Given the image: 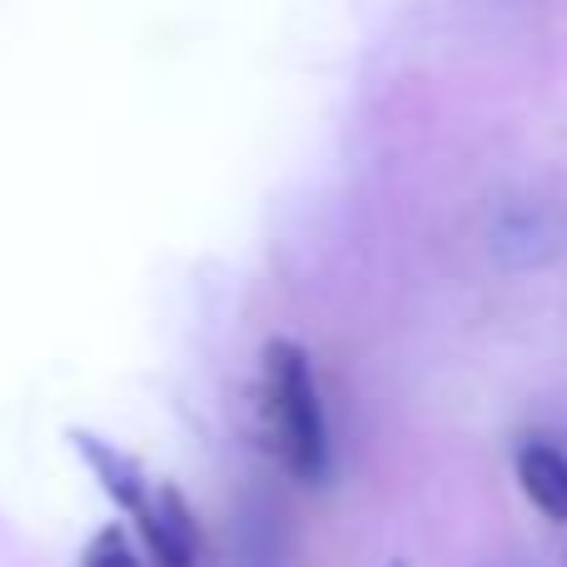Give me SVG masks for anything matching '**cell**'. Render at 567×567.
Returning a JSON list of instances; mask_svg holds the SVG:
<instances>
[{"mask_svg":"<svg viewBox=\"0 0 567 567\" xmlns=\"http://www.w3.org/2000/svg\"><path fill=\"white\" fill-rule=\"evenodd\" d=\"M265 399L284 468L299 483H323L329 478V423H323V403L313 389L309 353L293 339L265 343Z\"/></svg>","mask_w":567,"mask_h":567,"instance_id":"6da1fadb","label":"cell"},{"mask_svg":"<svg viewBox=\"0 0 567 567\" xmlns=\"http://www.w3.org/2000/svg\"><path fill=\"white\" fill-rule=\"evenodd\" d=\"M145 548L155 567H195L199 558V523L189 513V503L179 498V488H159L145 508L135 513Z\"/></svg>","mask_w":567,"mask_h":567,"instance_id":"7a4b0ae2","label":"cell"},{"mask_svg":"<svg viewBox=\"0 0 567 567\" xmlns=\"http://www.w3.org/2000/svg\"><path fill=\"white\" fill-rule=\"evenodd\" d=\"M70 443H75V453L85 458V468L100 478L105 498L115 503L120 513H130V518H135V513L150 503V483H145L140 458H130V453H120L115 443L95 439V433H85V429H70Z\"/></svg>","mask_w":567,"mask_h":567,"instance_id":"3957f363","label":"cell"},{"mask_svg":"<svg viewBox=\"0 0 567 567\" xmlns=\"http://www.w3.org/2000/svg\"><path fill=\"white\" fill-rule=\"evenodd\" d=\"M518 483L543 518L567 523V458L553 449V443H523L518 449Z\"/></svg>","mask_w":567,"mask_h":567,"instance_id":"277c9868","label":"cell"},{"mask_svg":"<svg viewBox=\"0 0 567 567\" xmlns=\"http://www.w3.org/2000/svg\"><path fill=\"white\" fill-rule=\"evenodd\" d=\"M80 567H140V558H135V548H130V538L120 528H100L95 538H90Z\"/></svg>","mask_w":567,"mask_h":567,"instance_id":"5b68a950","label":"cell"},{"mask_svg":"<svg viewBox=\"0 0 567 567\" xmlns=\"http://www.w3.org/2000/svg\"><path fill=\"white\" fill-rule=\"evenodd\" d=\"M393 567H399V563H393Z\"/></svg>","mask_w":567,"mask_h":567,"instance_id":"8992f818","label":"cell"}]
</instances>
